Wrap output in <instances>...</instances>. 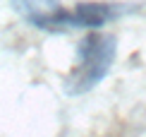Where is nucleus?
I'll list each match as a JSON object with an SVG mask.
<instances>
[{
	"instance_id": "1",
	"label": "nucleus",
	"mask_w": 146,
	"mask_h": 137,
	"mask_svg": "<svg viewBox=\"0 0 146 137\" xmlns=\"http://www.w3.org/2000/svg\"><path fill=\"white\" fill-rule=\"evenodd\" d=\"M115 55H117V39L113 34H86L77 46V65L65 79V91L70 96H82L98 87L108 77Z\"/></svg>"
},
{
	"instance_id": "2",
	"label": "nucleus",
	"mask_w": 146,
	"mask_h": 137,
	"mask_svg": "<svg viewBox=\"0 0 146 137\" xmlns=\"http://www.w3.org/2000/svg\"><path fill=\"white\" fill-rule=\"evenodd\" d=\"M10 5L34 29H41V32L70 29V10H65L60 0H10Z\"/></svg>"
},
{
	"instance_id": "3",
	"label": "nucleus",
	"mask_w": 146,
	"mask_h": 137,
	"mask_svg": "<svg viewBox=\"0 0 146 137\" xmlns=\"http://www.w3.org/2000/svg\"><path fill=\"white\" fill-rule=\"evenodd\" d=\"M127 12L129 7L113 3H77L74 10H70V29H101Z\"/></svg>"
}]
</instances>
